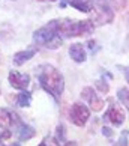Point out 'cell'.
Masks as SVG:
<instances>
[{
    "label": "cell",
    "instance_id": "1",
    "mask_svg": "<svg viewBox=\"0 0 129 146\" xmlns=\"http://www.w3.org/2000/svg\"><path fill=\"white\" fill-rule=\"evenodd\" d=\"M36 75L42 88L48 94H51L56 100H59V96L62 95V92L64 89L63 75L51 65H41L36 71Z\"/></svg>",
    "mask_w": 129,
    "mask_h": 146
},
{
    "label": "cell",
    "instance_id": "12",
    "mask_svg": "<svg viewBox=\"0 0 129 146\" xmlns=\"http://www.w3.org/2000/svg\"><path fill=\"white\" fill-rule=\"evenodd\" d=\"M17 134H18V139L24 142V140H30L32 137H35L36 131H35V128H32V127H29V125H24V123H21L20 128H18V131H17Z\"/></svg>",
    "mask_w": 129,
    "mask_h": 146
},
{
    "label": "cell",
    "instance_id": "21",
    "mask_svg": "<svg viewBox=\"0 0 129 146\" xmlns=\"http://www.w3.org/2000/svg\"><path fill=\"white\" fill-rule=\"evenodd\" d=\"M89 47L92 51H95V41H89Z\"/></svg>",
    "mask_w": 129,
    "mask_h": 146
},
{
    "label": "cell",
    "instance_id": "8",
    "mask_svg": "<svg viewBox=\"0 0 129 146\" xmlns=\"http://www.w3.org/2000/svg\"><path fill=\"white\" fill-rule=\"evenodd\" d=\"M104 119H105V121L113 122L114 125H122V122L125 121V111H123V110L120 109V107L113 106L111 109L105 113Z\"/></svg>",
    "mask_w": 129,
    "mask_h": 146
},
{
    "label": "cell",
    "instance_id": "15",
    "mask_svg": "<svg viewBox=\"0 0 129 146\" xmlns=\"http://www.w3.org/2000/svg\"><path fill=\"white\" fill-rule=\"evenodd\" d=\"M80 29H81V35H89L93 32V23L92 21H80Z\"/></svg>",
    "mask_w": 129,
    "mask_h": 146
},
{
    "label": "cell",
    "instance_id": "4",
    "mask_svg": "<svg viewBox=\"0 0 129 146\" xmlns=\"http://www.w3.org/2000/svg\"><path fill=\"white\" fill-rule=\"evenodd\" d=\"M89 116H90V110L86 106L80 104V102L74 104L71 107V110H69V119H71V122L78 127H83L89 121Z\"/></svg>",
    "mask_w": 129,
    "mask_h": 146
},
{
    "label": "cell",
    "instance_id": "9",
    "mask_svg": "<svg viewBox=\"0 0 129 146\" xmlns=\"http://www.w3.org/2000/svg\"><path fill=\"white\" fill-rule=\"evenodd\" d=\"M35 54H36V50H35V48H27V50H23V51L15 53L12 62H14V65H17V66H21V65H24L27 60H30V59L33 57Z\"/></svg>",
    "mask_w": 129,
    "mask_h": 146
},
{
    "label": "cell",
    "instance_id": "19",
    "mask_svg": "<svg viewBox=\"0 0 129 146\" xmlns=\"http://www.w3.org/2000/svg\"><path fill=\"white\" fill-rule=\"evenodd\" d=\"M98 86L101 88V90H104V92H107V90H108V86H107V84H104V82H99V83H98Z\"/></svg>",
    "mask_w": 129,
    "mask_h": 146
},
{
    "label": "cell",
    "instance_id": "13",
    "mask_svg": "<svg viewBox=\"0 0 129 146\" xmlns=\"http://www.w3.org/2000/svg\"><path fill=\"white\" fill-rule=\"evenodd\" d=\"M68 2L71 3L74 8L81 11V12H90V11H92V6H90L86 0H68Z\"/></svg>",
    "mask_w": 129,
    "mask_h": 146
},
{
    "label": "cell",
    "instance_id": "17",
    "mask_svg": "<svg viewBox=\"0 0 129 146\" xmlns=\"http://www.w3.org/2000/svg\"><path fill=\"white\" fill-rule=\"evenodd\" d=\"M9 137H11V131H9V129L6 128L3 133H0V145H2V142H3V140H6V139H9Z\"/></svg>",
    "mask_w": 129,
    "mask_h": 146
},
{
    "label": "cell",
    "instance_id": "14",
    "mask_svg": "<svg viewBox=\"0 0 129 146\" xmlns=\"http://www.w3.org/2000/svg\"><path fill=\"white\" fill-rule=\"evenodd\" d=\"M30 102H32V95H30V92L24 90V92H21V94L18 95L17 104H18L20 107H29Z\"/></svg>",
    "mask_w": 129,
    "mask_h": 146
},
{
    "label": "cell",
    "instance_id": "16",
    "mask_svg": "<svg viewBox=\"0 0 129 146\" xmlns=\"http://www.w3.org/2000/svg\"><path fill=\"white\" fill-rule=\"evenodd\" d=\"M119 98H120V101L125 104V107H128L129 109V89H120L119 90Z\"/></svg>",
    "mask_w": 129,
    "mask_h": 146
},
{
    "label": "cell",
    "instance_id": "3",
    "mask_svg": "<svg viewBox=\"0 0 129 146\" xmlns=\"http://www.w3.org/2000/svg\"><path fill=\"white\" fill-rule=\"evenodd\" d=\"M57 33H59V35H63L64 38L81 36L80 21H74V20H71V18L57 20Z\"/></svg>",
    "mask_w": 129,
    "mask_h": 146
},
{
    "label": "cell",
    "instance_id": "10",
    "mask_svg": "<svg viewBox=\"0 0 129 146\" xmlns=\"http://www.w3.org/2000/svg\"><path fill=\"white\" fill-rule=\"evenodd\" d=\"M69 56H71L75 62L81 63L86 60V50L81 44H72L69 47Z\"/></svg>",
    "mask_w": 129,
    "mask_h": 146
},
{
    "label": "cell",
    "instance_id": "5",
    "mask_svg": "<svg viewBox=\"0 0 129 146\" xmlns=\"http://www.w3.org/2000/svg\"><path fill=\"white\" fill-rule=\"evenodd\" d=\"M95 9H96L95 20L98 24H107L113 21V12L105 0H95Z\"/></svg>",
    "mask_w": 129,
    "mask_h": 146
},
{
    "label": "cell",
    "instance_id": "7",
    "mask_svg": "<svg viewBox=\"0 0 129 146\" xmlns=\"http://www.w3.org/2000/svg\"><path fill=\"white\" fill-rule=\"evenodd\" d=\"M8 78H9L11 86L15 89H20V90H26L29 83H30V75L29 74H20L17 71H11Z\"/></svg>",
    "mask_w": 129,
    "mask_h": 146
},
{
    "label": "cell",
    "instance_id": "11",
    "mask_svg": "<svg viewBox=\"0 0 129 146\" xmlns=\"http://www.w3.org/2000/svg\"><path fill=\"white\" fill-rule=\"evenodd\" d=\"M15 115H12L11 111H8L6 109H0V128L6 129L12 125Z\"/></svg>",
    "mask_w": 129,
    "mask_h": 146
},
{
    "label": "cell",
    "instance_id": "20",
    "mask_svg": "<svg viewBox=\"0 0 129 146\" xmlns=\"http://www.w3.org/2000/svg\"><path fill=\"white\" fill-rule=\"evenodd\" d=\"M102 131H104V134H105V136H111V129H108V128H104V129H102Z\"/></svg>",
    "mask_w": 129,
    "mask_h": 146
},
{
    "label": "cell",
    "instance_id": "2",
    "mask_svg": "<svg viewBox=\"0 0 129 146\" xmlns=\"http://www.w3.org/2000/svg\"><path fill=\"white\" fill-rule=\"evenodd\" d=\"M33 41L39 45H45L47 48H57L62 45V38L57 33V20H53L48 26L41 27L33 33Z\"/></svg>",
    "mask_w": 129,
    "mask_h": 146
},
{
    "label": "cell",
    "instance_id": "22",
    "mask_svg": "<svg viewBox=\"0 0 129 146\" xmlns=\"http://www.w3.org/2000/svg\"><path fill=\"white\" fill-rule=\"evenodd\" d=\"M125 74H126V77H128V80H129V68H126V71H125Z\"/></svg>",
    "mask_w": 129,
    "mask_h": 146
},
{
    "label": "cell",
    "instance_id": "6",
    "mask_svg": "<svg viewBox=\"0 0 129 146\" xmlns=\"http://www.w3.org/2000/svg\"><path fill=\"white\" fill-rule=\"evenodd\" d=\"M81 96H83L86 101H87V104H89V107H90L92 110H95V111L102 110V107H104V100L99 98V96L95 94V90H93L92 88L83 89Z\"/></svg>",
    "mask_w": 129,
    "mask_h": 146
},
{
    "label": "cell",
    "instance_id": "18",
    "mask_svg": "<svg viewBox=\"0 0 129 146\" xmlns=\"http://www.w3.org/2000/svg\"><path fill=\"white\" fill-rule=\"evenodd\" d=\"M57 137H59V140L63 139V127L62 125H59V128H57Z\"/></svg>",
    "mask_w": 129,
    "mask_h": 146
},
{
    "label": "cell",
    "instance_id": "23",
    "mask_svg": "<svg viewBox=\"0 0 129 146\" xmlns=\"http://www.w3.org/2000/svg\"><path fill=\"white\" fill-rule=\"evenodd\" d=\"M39 2H54V0H39Z\"/></svg>",
    "mask_w": 129,
    "mask_h": 146
}]
</instances>
